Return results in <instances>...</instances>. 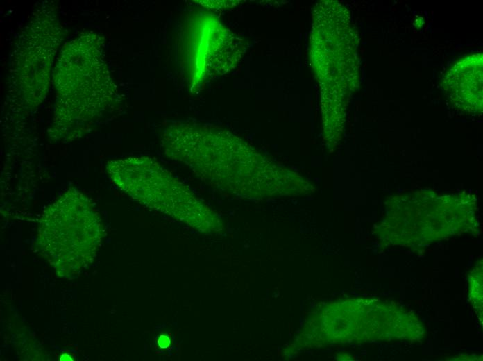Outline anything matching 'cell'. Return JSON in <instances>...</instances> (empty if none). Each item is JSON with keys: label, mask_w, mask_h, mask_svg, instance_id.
Returning <instances> with one entry per match:
<instances>
[{"label": "cell", "mask_w": 483, "mask_h": 361, "mask_svg": "<svg viewBox=\"0 0 483 361\" xmlns=\"http://www.w3.org/2000/svg\"><path fill=\"white\" fill-rule=\"evenodd\" d=\"M165 153L210 185L250 198L298 194L301 177L279 168L243 141L207 126L176 123L166 129Z\"/></svg>", "instance_id": "obj_1"}, {"label": "cell", "mask_w": 483, "mask_h": 361, "mask_svg": "<svg viewBox=\"0 0 483 361\" xmlns=\"http://www.w3.org/2000/svg\"><path fill=\"white\" fill-rule=\"evenodd\" d=\"M103 232L101 219L90 200L70 188L43 212L37 248L59 276L74 277L93 262Z\"/></svg>", "instance_id": "obj_2"}, {"label": "cell", "mask_w": 483, "mask_h": 361, "mask_svg": "<svg viewBox=\"0 0 483 361\" xmlns=\"http://www.w3.org/2000/svg\"><path fill=\"white\" fill-rule=\"evenodd\" d=\"M106 171L119 190L140 203L202 232L221 230L217 215L155 160L147 156L112 160Z\"/></svg>", "instance_id": "obj_3"}, {"label": "cell", "mask_w": 483, "mask_h": 361, "mask_svg": "<svg viewBox=\"0 0 483 361\" xmlns=\"http://www.w3.org/2000/svg\"><path fill=\"white\" fill-rule=\"evenodd\" d=\"M443 88L458 108L475 112L482 108V54L457 61L443 79Z\"/></svg>", "instance_id": "obj_4"}, {"label": "cell", "mask_w": 483, "mask_h": 361, "mask_svg": "<svg viewBox=\"0 0 483 361\" xmlns=\"http://www.w3.org/2000/svg\"><path fill=\"white\" fill-rule=\"evenodd\" d=\"M158 345L160 347L167 348L170 344V339L169 338L168 336L164 335H162L158 338Z\"/></svg>", "instance_id": "obj_5"}, {"label": "cell", "mask_w": 483, "mask_h": 361, "mask_svg": "<svg viewBox=\"0 0 483 361\" xmlns=\"http://www.w3.org/2000/svg\"><path fill=\"white\" fill-rule=\"evenodd\" d=\"M61 358H65L64 360H67V359H66V358H67L66 355H63ZM68 358H71L70 357H68ZM70 360H72L71 359H70ZM67 360H69V359H67Z\"/></svg>", "instance_id": "obj_6"}]
</instances>
